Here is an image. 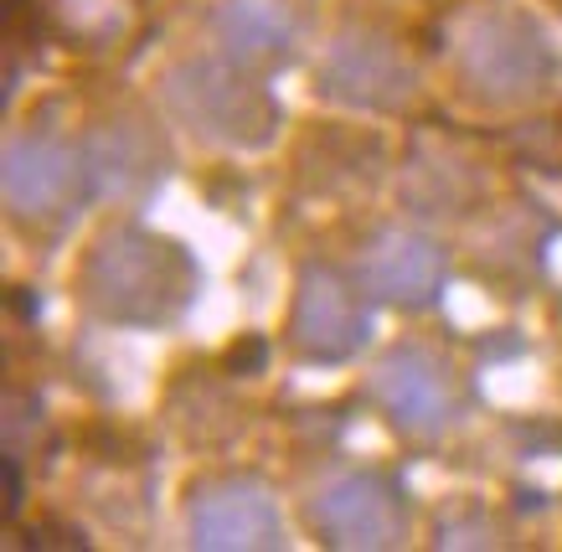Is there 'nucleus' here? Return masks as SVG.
I'll list each match as a JSON object with an SVG mask.
<instances>
[{
	"instance_id": "obj_6",
	"label": "nucleus",
	"mask_w": 562,
	"mask_h": 552,
	"mask_svg": "<svg viewBox=\"0 0 562 552\" xmlns=\"http://www.w3.org/2000/svg\"><path fill=\"white\" fill-rule=\"evenodd\" d=\"M191 542L206 552H273L284 548V517L269 485L227 475L191 496Z\"/></svg>"
},
{
	"instance_id": "obj_8",
	"label": "nucleus",
	"mask_w": 562,
	"mask_h": 552,
	"mask_svg": "<svg viewBox=\"0 0 562 552\" xmlns=\"http://www.w3.org/2000/svg\"><path fill=\"white\" fill-rule=\"evenodd\" d=\"M88 181V160L47 135H21L5 145V202L16 217H52Z\"/></svg>"
},
{
	"instance_id": "obj_5",
	"label": "nucleus",
	"mask_w": 562,
	"mask_h": 552,
	"mask_svg": "<svg viewBox=\"0 0 562 552\" xmlns=\"http://www.w3.org/2000/svg\"><path fill=\"white\" fill-rule=\"evenodd\" d=\"M460 72L480 99L506 104V99H521V93L547 83L552 53H547V42L537 36V26H527V21L485 16V21H475V32L464 36Z\"/></svg>"
},
{
	"instance_id": "obj_3",
	"label": "nucleus",
	"mask_w": 562,
	"mask_h": 552,
	"mask_svg": "<svg viewBox=\"0 0 562 552\" xmlns=\"http://www.w3.org/2000/svg\"><path fill=\"white\" fill-rule=\"evenodd\" d=\"M310 517H315L325 542L341 552H387L403 548V537H408L403 491L376 470H351L341 481H330L315 496Z\"/></svg>"
},
{
	"instance_id": "obj_1",
	"label": "nucleus",
	"mask_w": 562,
	"mask_h": 552,
	"mask_svg": "<svg viewBox=\"0 0 562 552\" xmlns=\"http://www.w3.org/2000/svg\"><path fill=\"white\" fill-rule=\"evenodd\" d=\"M83 305L114 326H166L187 311L196 290V263L187 248L150 227H103L78 269Z\"/></svg>"
},
{
	"instance_id": "obj_13",
	"label": "nucleus",
	"mask_w": 562,
	"mask_h": 552,
	"mask_svg": "<svg viewBox=\"0 0 562 552\" xmlns=\"http://www.w3.org/2000/svg\"><path fill=\"white\" fill-rule=\"evenodd\" d=\"M21 511V470L16 460H5V517H16Z\"/></svg>"
},
{
	"instance_id": "obj_11",
	"label": "nucleus",
	"mask_w": 562,
	"mask_h": 552,
	"mask_svg": "<svg viewBox=\"0 0 562 552\" xmlns=\"http://www.w3.org/2000/svg\"><path fill=\"white\" fill-rule=\"evenodd\" d=\"M212 26H217V42L238 63L284 57L300 36V16H294L290 0H222Z\"/></svg>"
},
{
	"instance_id": "obj_4",
	"label": "nucleus",
	"mask_w": 562,
	"mask_h": 552,
	"mask_svg": "<svg viewBox=\"0 0 562 552\" xmlns=\"http://www.w3.org/2000/svg\"><path fill=\"white\" fill-rule=\"evenodd\" d=\"M367 311H361L357 290L341 269L330 263H310L300 274V290H294V311H290V341L300 357L310 362H346L367 346Z\"/></svg>"
},
{
	"instance_id": "obj_2",
	"label": "nucleus",
	"mask_w": 562,
	"mask_h": 552,
	"mask_svg": "<svg viewBox=\"0 0 562 552\" xmlns=\"http://www.w3.org/2000/svg\"><path fill=\"white\" fill-rule=\"evenodd\" d=\"M166 99L181 120L222 145H263L279 124V109L254 78L233 72L227 63H187L171 72Z\"/></svg>"
},
{
	"instance_id": "obj_7",
	"label": "nucleus",
	"mask_w": 562,
	"mask_h": 552,
	"mask_svg": "<svg viewBox=\"0 0 562 552\" xmlns=\"http://www.w3.org/2000/svg\"><path fill=\"white\" fill-rule=\"evenodd\" d=\"M376 403L403 433H439L454 418V378L424 346H397L376 367Z\"/></svg>"
},
{
	"instance_id": "obj_12",
	"label": "nucleus",
	"mask_w": 562,
	"mask_h": 552,
	"mask_svg": "<svg viewBox=\"0 0 562 552\" xmlns=\"http://www.w3.org/2000/svg\"><path fill=\"white\" fill-rule=\"evenodd\" d=\"M57 16L78 42H114L130 26V5L124 0H57Z\"/></svg>"
},
{
	"instance_id": "obj_9",
	"label": "nucleus",
	"mask_w": 562,
	"mask_h": 552,
	"mask_svg": "<svg viewBox=\"0 0 562 552\" xmlns=\"http://www.w3.org/2000/svg\"><path fill=\"white\" fill-rule=\"evenodd\" d=\"M361 284H367V294L387 300V305L424 311L443 284L439 243H428L424 233H408V227L376 233L367 243V254H361Z\"/></svg>"
},
{
	"instance_id": "obj_10",
	"label": "nucleus",
	"mask_w": 562,
	"mask_h": 552,
	"mask_svg": "<svg viewBox=\"0 0 562 552\" xmlns=\"http://www.w3.org/2000/svg\"><path fill=\"white\" fill-rule=\"evenodd\" d=\"M325 88L351 104H397L408 93V68L376 36H346L325 63Z\"/></svg>"
}]
</instances>
